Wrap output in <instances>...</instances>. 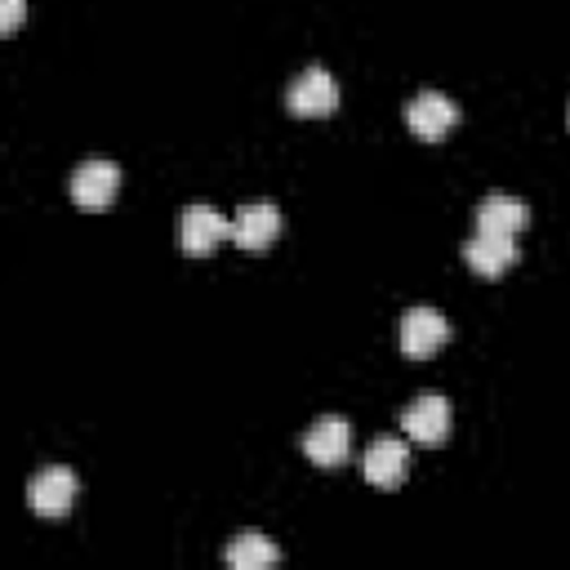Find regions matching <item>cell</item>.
I'll return each mask as SVG.
<instances>
[{
  "label": "cell",
  "instance_id": "obj_8",
  "mask_svg": "<svg viewBox=\"0 0 570 570\" xmlns=\"http://www.w3.org/2000/svg\"><path fill=\"white\" fill-rule=\"evenodd\" d=\"M361 468H365V481H370V485L392 490V485H401V481H405L410 450H405V441H401V436H374V441L365 445Z\"/></svg>",
  "mask_w": 570,
  "mask_h": 570
},
{
  "label": "cell",
  "instance_id": "obj_7",
  "mask_svg": "<svg viewBox=\"0 0 570 570\" xmlns=\"http://www.w3.org/2000/svg\"><path fill=\"white\" fill-rule=\"evenodd\" d=\"M347 450H352V428H347V419H338V414H321V419L303 432V454H307L312 463H321V468H338V463L347 459Z\"/></svg>",
  "mask_w": 570,
  "mask_h": 570
},
{
  "label": "cell",
  "instance_id": "obj_14",
  "mask_svg": "<svg viewBox=\"0 0 570 570\" xmlns=\"http://www.w3.org/2000/svg\"><path fill=\"white\" fill-rule=\"evenodd\" d=\"M22 13H27V4H22V0H0V31L9 36V31L22 22Z\"/></svg>",
  "mask_w": 570,
  "mask_h": 570
},
{
  "label": "cell",
  "instance_id": "obj_10",
  "mask_svg": "<svg viewBox=\"0 0 570 570\" xmlns=\"http://www.w3.org/2000/svg\"><path fill=\"white\" fill-rule=\"evenodd\" d=\"M450 338V321L436 307H410L401 316V352L405 356H432Z\"/></svg>",
  "mask_w": 570,
  "mask_h": 570
},
{
  "label": "cell",
  "instance_id": "obj_3",
  "mask_svg": "<svg viewBox=\"0 0 570 570\" xmlns=\"http://www.w3.org/2000/svg\"><path fill=\"white\" fill-rule=\"evenodd\" d=\"M285 107L294 116H330L338 107V80L325 67H307L294 76V85L285 89Z\"/></svg>",
  "mask_w": 570,
  "mask_h": 570
},
{
  "label": "cell",
  "instance_id": "obj_5",
  "mask_svg": "<svg viewBox=\"0 0 570 570\" xmlns=\"http://www.w3.org/2000/svg\"><path fill=\"white\" fill-rule=\"evenodd\" d=\"M405 125L423 138V142H436L441 134H450L459 125V107L441 94V89H423L405 102Z\"/></svg>",
  "mask_w": 570,
  "mask_h": 570
},
{
  "label": "cell",
  "instance_id": "obj_11",
  "mask_svg": "<svg viewBox=\"0 0 570 570\" xmlns=\"http://www.w3.org/2000/svg\"><path fill=\"white\" fill-rule=\"evenodd\" d=\"M463 263L481 276H499L517 263V236H499V232H472L463 245Z\"/></svg>",
  "mask_w": 570,
  "mask_h": 570
},
{
  "label": "cell",
  "instance_id": "obj_12",
  "mask_svg": "<svg viewBox=\"0 0 570 570\" xmlns=\"http://www.w3.org/2000/svg\"><path fill=\"white\" fill-rule=\"evenodd\" d=\"M530 223V209L521 196H508V191H494L476 205V232H499V236H517L521 227Z\"/></svg>",
  "mask_w": 570,
  "mask_h": 570
},
{
  "label": "cell",
  "instance_id": "obj_1",
  "mask_svg": "<svg viewBox=\"0 0 570 570\" xmlns=\"http://www.w3.org/2000/svg\"><path fill=\"white\" fill-rule=\"evenodd\" d=\"M76 494H80V481H76V472L62 468V463H49V468H40V472L27 481V508L40 512V517H62V512H71Z\"/></svg>",
  "mask_w": 570,
  "mask_h": 570
},
{
  "label": "cell",
  "instance_id": "obj_2",
  "mask_svg": "<svg viewBox=\"0 0 570 570\" xmlns=\"http://www.w3.org/2000/svg\"><path fill=\"white\" fill-rule=\"evenodd\" d=\"M232 236V218H223L214 205H187L183 209V218H178V245H183V254H191V258H205V254H214L218 249V240H227Z\"/></svg>",
  "mask_w": 570,
  "mask_h": 570
},
{
  "label": "cell",
  "instance_id": "obj_6",
  "mask_svg": "<svg viewBox=\"0 0 570 570\" xmlns=\"http://www.w3.org/2000/svg\"><path fill=\"white\" fill-rule=\"evenodd\" d=\"M281 236V209L272 200H249L232 214V240L249 254H263Z\"/></svg>",
  "mask_w": 570,
  "mask_h": 570
},
{
  "label": "cell",
  "instance_id": "obj_4",
  "mask_svg": "<svg viewBox=\"0 0 570 570\" xmlns=\"http://www.w3.org/2000/svg\"><path fill=\"white\" fill-rule=\"evenodd\" d=\"M401 428L410 441L419 445H441L445 432H450V401L436 396V392H419L405 410H401Z\"/></svg>",
  "mask_w": 570,
  "mask_h": 570
},
{
  "label": "cell",
  "instance_id": "obj_9",
  "mask_svg": "<svg viewBox=\"0 0 570 570\" xmlns=\"http://www.w3.org/2000/svg\"><path fill=\"white\" fill-rule=\"evenodd\" d=\"M67 187H71V200L76 205L102 209V205H111V196L120 187V169L111 160H85V165L71 169V183Z\"/></svg>",
  "mask_w": 570,
  "mask_h": 570
},
{
  "label": "cell",
  "instance_id": "obj_13",
  "mask_svg": "<svg viewBox=\"0 0 570 570\" xmlns=\"http://www.w3.org/2000/svg\"><path fill=\"white\" fill-rule=\"evenodd\" d=\"M281 561V548L267 539V534H258V530H240L232 543H227V566L232 570H267V566H276Z\"/></svg>",
  "mask_w": 570,
  "mask_h": 570
}]
</instances>
